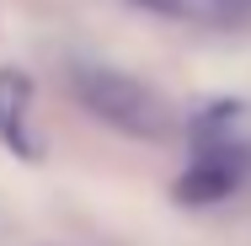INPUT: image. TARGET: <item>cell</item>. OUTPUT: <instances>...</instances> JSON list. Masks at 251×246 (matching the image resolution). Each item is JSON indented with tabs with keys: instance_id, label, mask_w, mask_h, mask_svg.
<instances>
[{
	"instance_id": "obj_1",
	"label": "cell",
	"mask_w": 251,
	"mask_h": 246,
	"mask_svg": "<svg viewBox=\"0 0 251 246\" xmlns=\"http://www.w3.org/2000/svg\"><path fill=\"white\" fill-rule=\"evenodd\" d=\"M75 91L80 102L101 112L112 129H128V134H160L166 129V107L139 86V81H128V75H112V70H75Z\"/></svg>"
},
{
	"instance_id": "obj_2",
	"label": "cell",
	"mask_w": 251,
	"mask_h": 246,
	"mask_svg": "<svg viewBox=\"0 0 251 246\" xmlns=\"http://www.w3.org/2000/svg\"><path fill=\"white\" fill-rule=\"evenodd\" d=\"M145 5L171 11V16H203V22H219V27L251 22V0H145Z\"/></svg>"
},
{
	"instance_id": "obj_3",
	"label": "cell",
	"mask_w": 251,
	"mask_h": 246,
	"mask_svg": "<svg viewBox=\"0 0 251 246\" xmlns=\"http://www.w3.org/2000/svg\"><path fill=\"white\" fill-rule=\"evenodd\" d=\"M22 112H27V75H0V134L11 145H27V129H22Z\"/></svg>"
}]
</instances>
